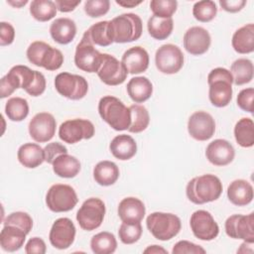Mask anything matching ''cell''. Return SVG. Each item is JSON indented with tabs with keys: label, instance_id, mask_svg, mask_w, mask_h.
Instances as JSON below:
<instances>
[{
	"label": "cell",
	"instance_id": "6da1fadb",
	"mask_svg": "<svg viewBox=\"0 0 254 254\" xmlns=\"http://www.w3.org/2000/svg\"><path fill=\"white\" fill-rule=\"evenodd\" d=\"M222 192V183L211 174L191 179L186 188L188 198L194 204H203L216 200Z\"/></svg>",
	"mask_w": 254,
	"mask_h": 254
},
{
	"label": "cell",
	"instance_id": "7a4b0ae2",
	"mask_svg": "<svg viewBox=\"0 0 254 254\" xmlns=\"http://www.w3.org/2000/svg\"><path fill=\"white\" fill-rule=\"evenodd\" d=\"M98 113L102 120L116 131L128 130L130 126V109L115 96H103L98 102Z\"/></svg>",
	"mask_w": 254,
	"mask_h": 254
},
{
	"label": "cell",
	"instance_id": "3957f363",
	"mask_svg": "<svg viewBox=\"0 0 254 254\" xmlns=\"http://www.w3.org/2000/svg\"><path fill=\"white\" fill-rule=\"evenodd\" d=\"M109 29L113 43H130L141 37L143 24L138 15L125 13L109 21Z\"/></svg>",
	"mask_w": 254,
	"mask_h": 254
},
{
	"label": "cell",
	"instance_id": "277c9868",
	"mask_svg": "<svg viewBox=\"0 0 254 254\" xmlns=\"http://www.w3.org/2000/svg\"><path fill=\"white\" fill-rule=\"evenodd\" d=\"M26 55L30 63L47 70H57L64 64L62 52L42 41L33 42L28 47Z\"/></svg>",
	"mask_w": 254,
	"mask_h": 254
},
{
	"label": "cell",
	"instance_id": "5b68a950",
	"mask_svg": "<svg viewBox=\"0 0 254 254\" xmlns=\"http://www.w3.org/2000/svg\"><path fill=\"white\" fill-rule=\"evenodd\" d=\"M146 225L151 234L158 240L167 241L175 237L181 230V219L173 213L156 211L148 215Z\"/></svg>",
	"mask_w": 254,
	"mask_h": 254
},
{
	"label": "cell",
	"instance_id": "8992f818",
	"mask_svg": "<svg viewBox=\"0 0 254 254\" xmlns=\"http://www.w3.org/2000/svg\"><path fill=\"white\" fill-rule=\"evenodd\" d=\"M36 73L37 70H33L26 65L19 64L13 66L8 73L1 78L0 97H7L18 88H23L26 91L34 82Z\"/></svg>",
	"mask_w": 254,
	"mask_h": 254
},
{
	"label": "cell",
	"instance_id": "52a82bcc",
	"mask_svg": "<svg viewBox=\"0 0 254 254\" xmlns=\"http://www.w3.org/2000/svg\"><path fill=\"white\" fill-rule=\"evenodd\" d=\"M78 198L74 189L68 185H53L46 194V203L54 212H65L71 210L77 203Z\"/></svg>",
	"mask_w": 254,
	"mask_h": 254
},
{
	"label": "cell",
	"instance_id": "ba28073f",
	"mask_svg": "<svg viewBox=\"0 0 254 254\" xmlns=\"http://www.w3.org/2000/svg\"><path fill=\"white\" fill-rule=\"evenodd\" d=\"M105 204L97 197H89L83 201L76 212V220L83 230L92 231L103 222Z\"/></svg>",
	"mask_w": 254,
	"mask_h": 254
},
{
	"label": "cell",
	"instance_id": "9c48e42d",
	"mask_svg": "<svg viewBox=\"0 0 254 254\" xmlns=\"http://www.w3.org/2000/svg\"><path fill=\"white\" fill-rule=\"evenodd\" d=\"M55 87L57 91L71 100L83 98L88 91L86 79L78 74L69 72H61L55 78Z\"/></svg>",
	"mask_w": 254,
	"mask_h": 254
},
{
	"label": "cell",
	"instance_id": "30bf717a",
	"mask_svg": "<svg viewBox=\"0 0 254 254\" xmlns=\"http://www.w3.org/2000/svg\"><path fill=\"white\" fill-rule=\"evenodd\" d=\"M155 63L159 71L174 74L180 71L184 65V54L178 46L166 44L156 51Z\"/></svg>",
	"mask_w": 254,
	"mask_h": 254
},
{
	"label": "cell",
	"instance_id": "8fae6325",
	"mask_svg": "<svg viewBox=\"0 0 254 254\" xmlns=\"http://www.w3.org/2000/svg\"><path fill=\"white\" fill-rule=\"evenodd\" d=\"M94 125L87 119H70L63 122L59 128V137L67 144H75L94 135Z\"/></svg>",
	"mask_w": 254,
	"mask_h": 254
},
{
	"label": "cell",
	"instance_id": "7c38bea8",
	"mask_svg": "<svg viewBox=\"0 0 254 254\" xmlns=\"http://www.w3.org/2000/svg\"><path fill=\"white\" fill-rule=\"evenodd\" d=\"M226 234L233 239H242L245 242L254 243V213L247 215L233 214L224 224Z\"/></svg>",
	"mask_w": 254,
	"mask_h": 254
},
{
	"label": "cell",
	"instance_id": "4fadbf2b",
	"mask_svg": "<svg viewBox=\"0 0 254 254\" xmlns=\"http://www.w3.org/2000/svg\"><path fill=\"white\" fill-rule=\"evenodd\" d=\"M190 229L193 235L203 241H210L217 237L219 227L212 215L203 209L194 211L190 219Z\"/></svg>",
	"mask_w": 254,
	"mask_h": 254
},
{
	"label": "cell",
	"instance_id": "5bb4252c",
	"mask_svg": "<svg viewBox=\"0 0 254 254\" xmlns=\"http://www.w3.org/2000/svg\"><path fill=\"white\" fill-rule=\"evenodd\" d=\"M102 62V54L92 44L81 38L74 53V64L76 67L86 72H97Z\"/></svg>",
	"mask_w": 254,
	"mask_h": 254
},
{
	"label": "cell",
	"instance_id": "9a60e30c",
	"mask_svg": "<svg viewBox=\"0 0 254 254\" xmlns=\"http://www.w3.org/2000/svg\"><path fill=\"white\" fill-rule=\"evenodd\" d=\"M127 74L128 72L121 62L111 55L102 54V62L97 75L103 83L112 86L119 85L125 81Z\"/></svg>",
	"mask_w": 254,
	"mask_h": 254
},
{
	"label": "cell",
	"instance_id": "2e32d148",
	"mask_svg": "<svg viewBox=\"0 0 254 254\" xmlns=\"http://www.w3.org/2000/svg\"><path fill=\"white\" fill-rule=\"evenodd\" d=\"M188 131L193 139L206 141L214 135L215 121L209 113L205 111H195L189 118Z\"/></svg>",
	"mask_w": 254,
	"mask_h": 254
},
{
	"label": "cell",
	"instance_id": "e0dca14e",
	"mask_svg": "<svg viewBox=\"0 0 254 254\" xmlns=\"http://www.w3.org/2000/svg\"><path fill=\"white\" fill-rule=\"evenodd\" d=\"M57 122L55 117L48 112L37 113L29 123V134L38 143L50 141L56 133Z\"/></svg>",
	"mask_w": 254,
	"mask_h": 254
},
{
	"label": "cell",
	"instance_id": "ac0fdd59",
	"mask_svg": "<svg viewBox=\"0 0 254 254\" xmlns=\"http://www.w3.org/2000/svg\"><path fill=\"white\" fill-rule=\"evenodd\" d=\"M75 226L73 222L67 217H61L57 219L50 230L49 239L51 244L57 249H66L74 241Z\"/></svg>",
	"mask_w": 254,
	"mask_h": 254
},
{
	"label": "cell",
	"instance_id": "d6986e66",
	"mask_svg": "<svg viewBox=\"0 0 254 254\" xmlns=\"http://www.w3.org/2000/svg\"><path fill=\"white\" fill-rule=\"evenodd\" d=\"M210 43V35L202 27H191L184 35V47L188 53L193 56H200L206 53Z\"/></svg>",
	"mask_w": 254,
	"mask_h": 254
},
{
	"label": "cell",
	"instance_id": "ffe728a7",
	"mask_svg": "<svg viewBox=\"0 0 254 254\" xmlns=\"http://www.w3.org/2000/svg\"><path fill=\"white\" fill-rule=\"evenodd\" d=\"M205 156L209 163L221 167L226 166L233 161L235 151L233 146L227 140L215 139L207 145Z\"/></svg>",
	"mask_w": 254,
	"mask_h": 254
},
{
	"label": "cell",
	"instance_id": "44dd1931",
	"mask_svg": "<svg viewBox=\"0 0 254 254\" xmlns=\"http://www.w3.org/2000/svg\"><path fill=\"white\" fill-rule=\"evenodd\" d=\"M121 63L128 73H141L149 66V55L147 51L140 46L132 47L123 54Z\"/></svg>",
	"mask_w": 254,
	"mask_h": 254
},
{
	"label": "cell",
	"instance_id": "7402d4cb",
	"mask_svg": "<svg viewBox=\"0 0 254 254\" xmlns=\"http://www.w3.org/2000/svg\"><path fill=\"white\" fill-rule=\"evenodd\" d=\"M146 213V208L142 200L137 197L129 196L123 198L118 205V215L122 222L137 223L141 222Z\"/></svg>",
	"mask_w": 254,
	"mask_h": 254
},
{
	"label": "cell",
	"instance_id": "603a6c76",
	"mask_svg": "<svg viewBox=\"0 0 254 254\" xmlns=\"http://www.w3.org/2000/svg\"><path fill=\"white\" fill-rule=\"evenodd\" d=\"M253 187L246 180H235L227 188V196L231 203L237 206L249 204L253 199Z\"/></svg>",
	"mask_w": 254,
	"mask_h": 254
},
{
	"label": "cell",
	"instance_id": "cb8c5ba5",
	"mask_svg": "<svg viewBox=\"0 0 254 254\" xmlns=\"http://www.w3.org/2000/svg\"><path fill=\"white\" fill-rule=\"evenodd\" d=\"M50 34L55 42L61 45L69 44L76 34L75 23L69 18H58L51 24Z\"/></svg>",
	"mask_w": 254,
	"mask_h": 254
},
{
	"label": "cell",
	"instance_id": "d4e9b609",
	"mask_svg": "<svg viewBox=\"0 0 254 254\" xmlns=\"http://www.w3.org/2000/svg\"><path fill=\"white\" fill-rule=\"evenodd\" d=\"M232 80L219 79L210 82L208 97L213 106L225 107L232 99Z\"/></svg>",
	"mask_w": 254,
	"mask_h": 254
},
{
	"label": "cell",
	"instance_id": "484cf974",
	"mask_svg": "<svg viewBox=\"0 0 254 254\" xmlns=\"http://www.w3.org/2000/svg\"><path fill=\"white\" fill-rule=\"evenodd\" d=\"M109 149L111 154L118 160L126 161L133 158L137 153V144L135 140L126 134L115 136L110 145Z\"/></svg>",
	"mask_w": 254,
	"mask_h": 254
},
{
	"label": "cell",
	"instance_id": "4316f807",
	"mask_svg": "<svg viewBox=\"0 0 254 254\" xmlns=\"http://www.w3.org/2000/svg\"><path fill=\"white\" fill-rule=\"evenodd\" d=\"M18 161L26 168L34 169L45 161L44 149L35 143H26L18 149Z\"/></svg>",
	"mask_w": 254,
	"mask_h": 254
},
{
	"label": "cell",
	"instance_id": "83f0119b",
	"mask_svg": "<svg viewBox=\"0 0 254 254\" xmlns=\"http://www.w3.org/2000/svg\"><path fill=\"white\" fill-rule=\"evenodd\" d=\"M26 233L13 225H4L0 232V245L4 251L15 252L19 250L26 240Z\"/></svg>",
	"mask_w": 254,
	"mask_h": 254
},
{
	"label": "cell",
	"instance_id": "f1b7e54d",
	"mask_svg": "<svg viewBox=\"0 0 254 254\" xmlns=\"http://www.w3.org/2000/svg\"><path fill=\"white\" fill-rule=\"evenodd\" d=\"M232 47L238 54H250L254 51V25L246 24L236 30L232 36Z\"/></svg>",
	"mask_w": 254,
	"mask_h": 254
},
{
	"label": "cell",
	"instance_id": "f546056e",
	"mask_svg": "<svg viewBox=\"0 0 254 254\" xmlns=\"http://www.w3.org/2000/svg\"><path fill=\"white\" fill-rule=\"evenodd\" d=\"M52 166L53 171L57 176L65 179L74 178L81 169L79 161L74 156L68 155L67 153L58 156L54 160Z\"/></svg>",
	"mask_w": 254,
	"mask_h": 254
},
{
	"label": "cell",
	"instance_id": "4dcf8cb0",
	"mask_svg": "<svg viewBox=\"0 0 254 254\" xmlns=\"http://www.w3.org/2000/svg\"><path fill=\"white\" fill-rule=\"evenodd\" d=\"M82 39L88 41L93 46L107 47L111 45L113 40L109 29V21H100L90 26L89 29L84 32Z\"/></svg>",
	"mask_w": 254,
	"mask_h": 254
},
{
	"label": "cell",
	"instance_id": "1f68e13d",
	"mask_svg": "<svg viewBox=\"0 0 254 254\" xmlns=\"http://www.w3.org/2000/svg\"><path fill=\"white\" fill-rule=\"evenodd\" d=\"M127 92L134 102L142 103L151 97L153 84L145 76H135L128 81Z\"/></svg>",
	"mask_w": 254,
	"mask_h": 254
},
{
	"label": "cell",
	"instance_id": "d6a6232c",
	"mask_svg": "<svg viewBox=\"0 0 254 254\" xmlns=\"http://www.w3.org/2000/svg\"><path fill=\"white\" fill-rule=\"evenodd\" d=\"M119 178V169L111 161H101L93 168L94 181L103 187H108L116 183Z\"/></svg>",
	"mask_w": 254,
	"mask_h": 254
},
{
	"label": "cell",
	"instance_id": "836d02e7",
	"mask_svg": "<svg viewBox=\"0 0 254 254\" xmlns=\"http://www.w3.org/2000/svg\"><path fill=\"white\" fill-rule=\"evenodd\" d=\"M147 28L152 38L162 41L167 39L172 34L174 29V21L172 18H161L153 15L148 20Z\"/></svg>",
	"mask_w": 254,
	"mask_h": 254
},
{
	"label": "cell",
	"instance_id": "e575fe53",
	"mask_svg": "<svg viewBox=\"0 0 254 254\" xmlns=\"http://www.w3.org/2000/svg\"><path fill=\"white\" fill-rule=\"evenodd\" d=\"M253 64L248 59H238L234 61L230 66L233 83L236 85H242L250 82L253 78Z\"/></svg>",
	"mask_w": 254,
	"mask_h": 254
},
{
	"label": "cell",
	"instance_id": "d590c367",
	"mask_svg": "<svg viewBox=\"0 0 254 254\" xmlns=\"http://www.w3.org/2000/svg\"><path fill=\"white\" fill-rule=\"evenodd\" d=\"M234 137L238 145L250 148L254 145V123L251 118H241L234 127Z\"/></svg>",
	"mask_w": 254,
	"mask_h": 254
},
{
	"label": "cell",
	"instance_id": "8d00e7d4",
	"mask_svg": "<svg viewBox=\"0 0 254 254\" xmlns=\"http://www.w3.org/2000/svg\"><path fill=\"white\" fill-rule=\"evenodd\" d=\"M90 247L95 254H111L117 248V241L114 234L102 231L92 236Z\"/></svg>",
	"mask_w": 254,
	"mask_h": 254
},
{
	"label": "cell",
	"instance_id": "74e56055",
	"mask_svg": "<svg viewBox=\"0 0 254 254\" xmlns=\"http://www.w3.org/2000/svg\"><path fill=\"white\" fill-rule=\"evenodd\" d=\"M57 6L51 0H34L30 5V13L34 19L40 22H47L57 14Z\"/></svg>",
	"mask_w": 254,
	"mask_h": 254
},
{
	"label": "cell",
	"instance_id": "f35d334b",
	"mask_svg": "<svg viewBox=\"0 0 254 254\" xmlns=\"http://www.w3.org/2000/svg\"><path fill=\"white\" fill-rule=\"evenodd\" d=\"M131 121L128 131L131 133H140L144 131L150 122V116L147 108L140 104H133L129 107Z\"/></svg>",
	"mask_w": 254,
	"mask_h": 254
},
{
	"label": "cell",
	"instance_id": "ab89813d",
	"mask_svg": "<svg viewBox=\"0 0 254 254\" xmlns=\"http://www.w3.org/2000/svg\"><path fill=\"white\" fill-rule=\"evenodd\" d=\"M5 113L11 121L20 122L29 114V104L25 98L11 97L5 105Z\"/></svg>",
	"mask_w": 254,
	"mask_h": 254
},
{
	"label": "cell",
	"instance_id": "60d3db41",
	"mask_svg": "<svg viewBox=\"0 0 254 254\" xmlns=\"http://www.w3.org/2000/svg\"><path fill=\"white\" fill-rule=\"evenodd\" d=\"M217 13L216 4L211 0H203L195 2L192 7L193 17L202 23L210 22L214 19Z\"/></svg>",
	"mask_w": 254,
	"mask_h": 254
},
{
	"label": "cell",
	"instance_id": "b9f144b4",
	"mask_svg": "<svg viewBox=\"0 0 254 254\" xmlns=\"http://www.w3.org/2000/svg\"><path fill=\"white\" fill-rule=\"evenodd\" d=\"M142 231L143 229L140 222H137V223L122 222L118 230L119 239L124 244H133L140 239L142 235Z\"/></svg>",
	"mask_w": 254,
	"mask_h": 254
},
{
	"label": "cell",
	"instance_id": "7bdbcfd3",
	"mask_svg": "<svg viewBox=\"0 0 254 254\" xmlns=\"http://www.w3.org/2000/svg\"><path fill=\"white\" fill-rule=\"evenodd\" d=\"M4 225H13L16 226L23 231H25L26 234H28L33 227V219L32 217L27 213L23 211H15L10 213L4 220Z\"/></svg>",
	"mask_w": 254,
	"mask_h": 254
},
{
	"label": "cell",
	"instance_id": "ee69618b",
	"mask_svg": "<svg viewBox=\"0 0 254 254\" xmlns=\"http://www.w3.org/2000/svg\"><path fill=\"white\" fill-rule=\"evenodd\" d=\"M178 2L176 0H152L150 9L155 16L161 18H172L177 11Z\"/></svg>",
	"mask_w": 254,
	"mask_h": 254
},
{
	"label": "cell",
	"instance_id": "f6af8a7d",
	"mask_svg": "<svg viewBox=\"0 0 254 254\" xmlns=\"http://www.w3.org/2000/svg\"><path fill=\"white\" fill-rule=\"evenodd\" d=\"M110 8L108 0H87L84 3V12L91 18H98L105 15Z\"/></svg>",
	"mask_w": 254,
	"mask_h": 254
},
{
	"label": "cell",
	"instance_id": "bcb514c9",
	"mask_svg": "<svg viewBox=\"0 0 254 254\" xmlns=\"http://www.w3.org/2000/svg\"><path fill=\"white\" fill-rule=\"evenodd\" d=\"M173 254H204L205 250L190 241L181 240L175 244L172 250Z\"/></svg>",
	"mask_w": 254,
	"mask_h": 254
},
{
	"label": "cell",
	"instance_id": "7dc6e473",
	"mask_svg": "<svg viewBox=\"0 0 254 254\" xmlns=\"http://www.w3.org/2000/svg\"><path fill=\"white\" fill-rule=\"evenodd\" d=\"M253 98H254V89L252 87L242 89L237 95V105L243 111L252 113L253 112Z\"/></svg>",
	"mask_w": 254,
	"mask_h": 254
},
{
	"label": "cell",
	"instance_id": "c3c4849f",
	"mask_svg": "<svg viewBox=\"0 0 254 254\" xmlns=\"http://www.w3.org/2000/svg\"><path fill=\"white\" fill-rule=\"evenodd\" d=\"M44 153H45V161L52 165L54 160L58 156L67 153V149L64 145H62L58 142H53V143L48 144L44 148Z\"/></svg>",
	"mask_w": 254,
	"mask_h": 254
},
{
	"label": "cell",
	"instance_id": "681fc988",
	"mask_svg": "<svg viewBox=\"0 0 254 254\" xmlns=\"http://www.w3.org/2000/svg\"><path fill=\"white\" fill-rule=\"evenodd\" d=\"M15 39V29L7 22L0 23V46H8L13 43Z\"/></svg>",
	"mask_w": 254,
	"mask_h": 254
},
{
	"label": "cell",
	"instance_id": "f907efd6",
	"mask_svg": "<svg viewBox=\"0 0 254 254\" xmlns=\"http://www.w3.org/2000/svg\"><path fill=\"white\" fill-rule=\"evenodd\" d=\"M45 89H46V78L42 72L37 70L36 78H35L34 82L32 83V85L26 90V92L29 95L36 97V96H40L41 94H43Z\"/></svg>",
	"mask_w": 254,
	"mask_h": 254
},
{
	"label": "cell",
	"instance_id": "816d5d0a",
	"mask_svg": "<svg viewBox=\"0 0 254 254\" xmlns=\"http://www.w3.org/2000/svg\"><path fill=\"white\" fill-rule=\"evenodd\" d=\"M46 250V243L40 237L31 238L25 246V252L27 254H45Z\"/></svg>",
	"mask_w": 254,
	"mask_h": 254
},
{
	"label": "cell",
	"instance_id": "f5cc1de1",
	"mask_svg": "<svg viewBox=\"0 0 254 254\" xmlns=\"http://www.w3.org/2000/svg\"><path fill=\"white\" fill-rule=\"evenodd\" d=\"M219 5L226 12L236 13L242 10V8L246 5V1L245 0H220Z\"/></svg>",
	"mask_w": 254,
	"mask_h": 254
},
{
	"label": "cell",
	"instance_id": "db71d44e",
	"mask_svg": "<svg viewBox=\"0 0 254 254\" xmlns=\"http://www.w3.org/2000/svg\"><path fill=\"white\" fill-rule=\"evenodd\" d=\"M55 4L57 6V9L61 12L66 13L73 11L77 5L80 4V0L77 1H70V0H56Z\"/></svg>",
	"mask_w": 254,
	"mask_h": 254
},
{
	"label": "cell",
	"instance_id": "11a10c76",
	"mask_svg": "<svg viewBox=\"0 0 254 254\" xmlns=\"http://www.w3.org/2000/svg\"><path fill=\"white\" fill-rule=\"evenodd\" d=\"M116 4H118L119 6H122L124 8H134L137 5L141 4L143 1L142 0H116L115 1Z\"/></svg>",
	"mask_w": 254,
	"mask_h": 254
},
{
	"label": "cell",
	"instance_id": "9f6ffc18",
	"mask_svg": "<svg viewBox=\"0 0 254 254\" xmlns=\"http://www.w3.org/2000/svg\"><path fill=\"white\" fill-rule=\"evenodd\" d=\"M144 253H168V251L161 246L152 245V246H149L148 248H146L144 250Z\"/></svg>",
	"mask_w": 254,
	"mask_h": 254
},
{
	"label": "cell",
	"instance_id": "6f0895ef",
	"mask_svg": "<svg viewBox=\"0 0 254 254\" xmlns=\"http://www.w3.org/2000/svg\"><path fill=\"white\" fill-rule=\"evenodd\" d=\"M8 4H10L13 7L16 8H21L22 6H25L28 3V0H19V1H14V0H8L7 1Z\"/></svg>",
	"mask_w": 254,
	"mask_h": 254
}]
</instances>
